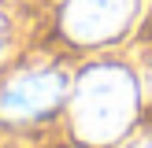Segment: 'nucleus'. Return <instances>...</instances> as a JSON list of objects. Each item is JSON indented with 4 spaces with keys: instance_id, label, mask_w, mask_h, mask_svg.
Instances as JSON below:
<instances>
[{
    "instance_id": "obj_4",
    "label": "nucleus",
    "mask_w": 152,
    "mask_h": 148,
    "mask_svg": "<svg viewBox=\"0 0 152 148\" xmlns=\"http://www.w3.org/2000/svg\"><path fill=\"white\" fill-rule=\"evenodd\" d=\"M7 41H11V26H7V15L0 11V59H4V52H7Z\"/></svg>"
},
{
    "instance_id": "obj_3",
    "label": "nucleus",
    "mask_w": 152,
    "mask_h": 148,
    "mask_svg": "<svg viewBox=\"0 0 152 148\" xmlns=\"http://www.w3.org/2000/svg\"><path fill=\"white\" fill-rule=\"evenodd\" d=\"M141 0H59V30L74 44H111L134 26Z\"/></svg>"
},
{
    "instance_id": "obj_1",
    "label": "nucleus",
    "mask_w": 152,
    "mask_h": 148,
    "mask_svg": "<svg viewBox=\"0 0 152 148\" xmlns=\"http://www.w3.org/2000/svg\"><path fill=\"white\" fill-rule=\"evenodd\" d=\"M71 126L86 144H111L134 126L141 107L137 78L123 63H93L67 93Z\"/></svg>"
},
{
    "instance_id": "obj_2",
    "label": "nucleus",
    "mask_w": 152,
    "mask_h": 148,
    "mask_svg": "<svg viewBox=\"0 0 152 148\" xmlns=\"http://www.w3.org/2000/svg\"><path fill=\"white\" fill-rule=\"evenodd\" d=\"M67 93H71V85L59 67L48 63L22 67L0 81V118L4 122H37V118L52 115L67 100Z\"/></svg>"
},
{
    "instance_id": "obj_5",
    "label": "nucleus",
    "mask_w": 152,
    "mask_h": 148,
    "mask_svg": "<svg viewBox=\"0 0 152 148\" xmlns=\"http://www.w3.org/2000/svg\"><path fill=\"white\" fill-rule=\"evenodd\" d=\"M134 148H152V137H145V141H137Z\"/></svg>"
}]
</instances>
